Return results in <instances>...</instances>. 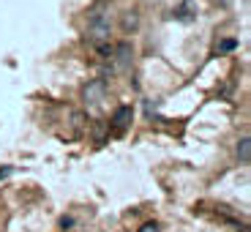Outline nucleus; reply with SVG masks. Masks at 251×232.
Instances as JSON below:
<instances>
[{
	"label": "nucleus",
	"instance_id": "nucleus-1",
	"mask_svg": "<svg viewBox=\"0 0 251 232\" xmlns=\"http://www.w3.org/2000/svg\"><path fill=\"white\" fill-rule=\"evenodd\" d=\"M88 33L93 36V41H107L109 38V17L104 11H93L88 17Z\"/></svg>",
	"mask_w": 251,
	"mask_h": 232
},
{
	"label": "nucleus",
	"instance_id": "nucleus-2",
	"mask_svg": "<svg viewBox=\"0 0 251 232\" xmlns=\"http://www.w3.org/2000/svg\"><path fill=\"white\" fill-rule=\"evenodd\" d=\"M82 96H85V104L99 107L101 101H104V96H107V82H104V79L88 82V85H85V90H82Z\"/></svg>",
	"mask_w": 251,
	"mask_h": 232
},
{
	"label": "nucleus",
	"instance_id": "nucleus-3",
	"mask_svg": "<svg viewBox=\"0 0 251 232\" xmlns=\"http://www.w3.org/2000/svg\"><path fill=\"white\" fill-rule=\"evenodd\" d=\"M128 123H131V107H118L115 109V115H112V129H115V134H123L126 129H128Z\"/></svg>",
	"mask_w": 251,
	"mask_h": 232
},
{
	"label": "nucleus",
	"instance_id": "nucleus-4",
	"mask_svg": "<svg viewBox=\"0 0 251 232\" xmlns=\"http://www.w3.org/2000/svg\"><path fill=\"white\" fill-rule=\"evenodd\" d=\"M238 158H240L243 164H249V158H251V139H249V137H243V139L238 142Z\"/></svg>",
	"mask_w": 251,
	"mask_h": 232
},
{
	"label": "nucleus",
	"instance_id": "nucleus-5",
	"mask_svg": "<svg viewBox=\"0 0 251 232\" xmlns=\"http://www.w3.org/2000/svg\"><path fill=\"white\" fill-rule=\"evenodd\" d=\"M188 8H191V3L186 0V3H183V6L175 11V17H177V19H183V22H188V19H191V14H188Z\"/></svg>",
	"mask_w": 251,
	"mask_h": 232
},
{
	"label": "nucleus",
	"instance_id": "nucleus-6",
	"mask_svg": "<svg viewBox=\"0 0 251 232\" xmlns=\"http://www.w3.org/2000/svg\"><path fill=\"white\" fill-rule=\"evenodd\" d=\"M238 47V38H224L219 44V52H229V50H235Z\"/></svg>",
	"mask_w": 251,
	"mask_h": 232
},
{
	"label": "nucleus",
	"instance_id": "nucleus-7",
	"mask_svg": "<svg viewBox=\"0 0 251 232\" xmlns=\"http://www.w3.org/2000/svg\"><path fill=\"white\" fill-rule=\"evenodd\" d=\"M123 27H137V14H134V11H131V17L123 19Z\"/></svg>",
	"mask_w": 251,
	"mask_h": 232
},
{
	"label": "nucleus",
	"instance_id": "nucleus-8",
	"mask_svg": "<svg viewBox=\"0 0 251 232\" xmlns=\"http://www.w3.org/2000/svg\"><path fill=\"white\" fill-rule=\"evenodd\" d=\"M139 232H158V224L156 221H148V224H142V230Z\"/></svg>",
	"mask_w": 251,
	"mask_h": 232
}]
</instances>
